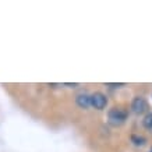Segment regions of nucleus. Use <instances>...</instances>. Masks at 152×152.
<instances>
[{
  "label": "nucleus",
  "instance_id": "obj_1",
  "mask_svg": "<svg viewBox=\"0 0 152 152\" xmlns=\"http://www.w3.org/2000/svg\"><path fill=\"white\" fill-rule=\"evenodd\" d=\"M127 116H129L127 110L121 109V107H112L110 110L107 112V120L115 127L123 124L126 120H127Z\"/></svg>",
  "mask_w": 152,
  "mask_h": 152
},
{
  "label": "nucleus",
  "instance_id": "obj_2",
  "mask_svg": "<svg viewBox=\"0 0 152 152\" xmlns=\"http://www.w3.org/2000/svg\"><path fill=\"white\" fill-rule=\"evenodd\" d=\"M131 110L135 115H142L148 110V102L145 98L142 96H135L131 102Z\"/></svg>",
  "mask_w": 152,
  "mask_h": 152
},
{
  "label": "nucleus",
  "instance_id": "obj_3",
  "mask_svg": "<svg viewBox=\"0 0 152 152\" xmlns=\"http://www.w3.org/2000/svg\"><path fill=\"white\" fill-rule=\"evenodd\" d=\"M107 105V98L105 94L102 92H95L91 95V106L95 107L96 110H103Z\"/></svg>",
  "mask_w": 152,
  "mask_h": 152
},
{
  "label": "nucleus",
  "instance_id": "obj_4",
  "mask_svg": "<svg viewBox=\"0 0 152 152\" xmlns=\"http://www.w3.org/2000/svg\"><path fill=\"white\" fill-rule=\"evenodd\" d=\"M75 103L81 107V109H88L91 106V95L83 92V94H78L75 96Z\"/></svg>",
  "mask_w": 152,
  "mask_h": 152
},
{
  "label": "nucleus",
  "instance_id": "obj_5",
  "mask_svg": "<svg viewBox=\"0 0 152 152\" xmlns=\"http://www.w3.org/2000/svg\"><path fill=\"white\" fill-rule=\"evenodd\" d=\"M131 142L135 145V147H142V145H145V142H147V140L144 138L142 135H138V134H134V135H131Z\"/></svg>",
  "mask_w": 152,
  "mask_h": 152
},
{
  "label": "nucleus",
  "instance_id": "obj_6",
  "mask_svg": "<svg viewBox=\"0 0 152 152\" xmlns=\"http://www.w3.org/2000/svg\"><path fill=\"white\" fill-rule=\"evenodd\" d=\"M142 126L147 130H152V112H149V113H147V115L144 116Z\"/></svg>",
  "mask_w": 152,
  "mask_h": 152
},
{
  "label": "nucleus",
  "instance_id": "obj_7",
  "mask_svg": "<svg viewBox=\"0 0 152 152\" xmlns=\"http://www.w3.org/2000/svg\"><path fill=\"white\" fill-rule=\"evenodd\" d=\"M109 87H115V88H119V87H123L124 84H107Z\"/></svg>",
  "mask_w": 152,
  "mask_h": 152
},
{
  "label": "nucleus",
  "instance_id": "obj_8",
  "mask_svg": "<svg viewBox=\"0 0 152 152\" xmlns=\"http://www.w3.org/2000/svg\"><path fill=\"white\" fill-rule=\"evenodd\" d=\"M151 152H152V151H151Z\"/></svg>",
  "mask_w": 152,
  "mask_h": 152
}]
</instances>
